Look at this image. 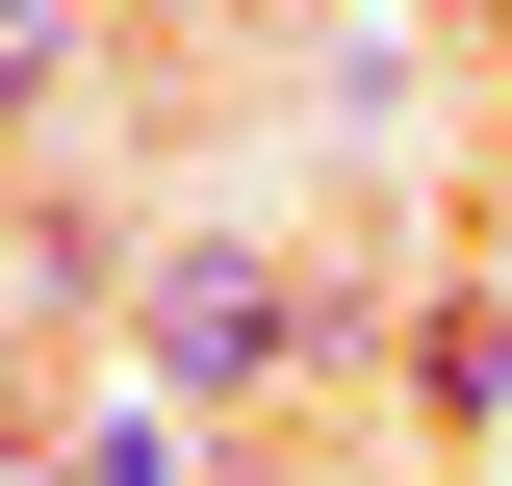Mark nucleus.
<instances>
[{
    "label": "nucleus",
    "mask_w": 512,
    "mask_h": 486,
    "mask_svg": "<svg viewBox=\"0 0 512 486\" xmlns=\"http://www.w3.org/2000/svg\"><path fill=\"white\" fill-rule=\"evenodd\" d=\"M52 486H205V461H180V410H103V435H77Z\"/></svg>",
    "instance_id": "nucleus-4"
},
{
    "label": "nucleus",
    "mask_w": 512,
    "mask_h": 486,
    "mask_svg": "<svg viewBox=\"0 0 512 486\" xmlns=\"http://www.w3.org/2000/svg\"><path fill=\"white\" fill-rule=\"evenodd\" d=\"M308 359H333V282H308V256H256V231H180V256H154V384H180V410H282Z\"/></svg>",
    "instance_id": "nucleus-1"
},
{
    "label": "nucleus",
    "mask_w": 512,
    "mask_h": 486,
    "mask_svg": "<svg viewBox=\"0 0 512 486\" xmlns=\"http://www.w3.org/2000/svg\"><path fill=\"white\" fill-rule=\"evenodd\" d=\"M410 384H436V435H487V461H512V307H436Z\"/></svg>",
    "instance_id": "nucleus-2"
},
{
    "label": "nucleus",
    "mask_w": 512,
    "mask_h": 486,
    "mask_svg": "<svg viewBox=\"0 0 512 486\" xmlns=\"http://www.w3.org/2000/svg\"><path fill=\"white\" fill-rule=\"evenodd\" d=\"M52 77H77V0H0V128H52Z\"/></svg>",
    "instance_id": "nucleus-3"
}]
</instances>
